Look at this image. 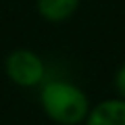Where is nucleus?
Segmentation results:
<instances>
[{
    "label": "nucleus",
    "instance_id": "1",
    "mask_svg": "<svg viewBox=\"0 0 125 125\" xmlns=\"http://www.w3.org/2000/svg\"><path fill=\"white\" fill-rule=\"evenodd\" d=\"M40 106L58 125H83L92 104L79 85L67 79H50L40 83Z\"/></svg>",
    "mask_w": 125,
    "mask_h": 125
},
{
    "label": "nucleus",
    "instance_id": "2",
    "mask_svg": "<svg viewBox=\"0 0 125 125\" xmlns=\"http://www.w3.org/2000/svg\"><path fill=\"white\" fill-rule=\"evenodd\" d=\"M4 73L19 88H38L46 77V65L36 50L15 48L4 56Z\"/></svg>",
    "mask_w": 125,
    "mask_h": 125
},
{
    "label": "nucleus",
    "instance_id": "3",
    "mask_svg": "<svg viewBox=\"0 0 125 125\" xmlns=\"http://www.w3.org/2000/svg\"><path fill=\"white\" fill-rule=\"evenodd\" d=\"M83 125H125V98H106L90 108Z\"/></svg>",
    "mask_w": 125,
    "mask_h": 125
},
{
    "label": "nucleus",
    "instance_id": "4",
    "mask_svg": "<svg viewBox=\"0 0 125 125\" xmlns=\"http://www.w3.org/2000/svg\"><path fill=\"white\" fill-rule=\"evenodd\" d=\"M81 0H36V9L44 21L48 23H62L71 19L79 9Z\"/></svg>",
    "mask_w": 125,
    "mask_h": 125
},
{
    "label": "nucleus",
    "instance_id": "5",
    "mask_svg": "<svg viewBox=\"0 0 125 125\" xmlns=\"http://www.w3.org/2000/svg\"><path fill=\"white\" fill-rule=\"evenodd\" d=\"M115 90H117V94H119L121 98H125V62L115 73Z\"/></svg>",
    "mask_w": 125,
    "mask_h": 125
}]
</instances>
